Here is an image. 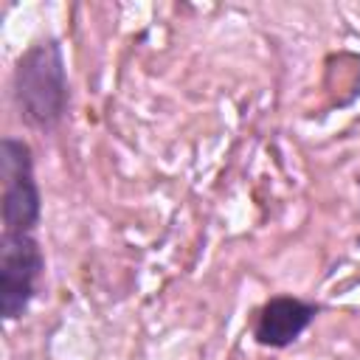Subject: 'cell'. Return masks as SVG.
<instances>
[{"label": "cell", "instance_id": "obj_1", "mask_svg": "<svg viewBox=\"0 0 360 360\" xmlns=\"http://www.w3.org/2000/svg\"><path fill=\"white\" fill-rule=\"evenodd\" d=\"M11 101L20 121L37 132H53L70 107V82L59 39H37L11 70Z\"/></svg>", "mask_w": 360, "mask_h": 360}, {"label": "cell", "instance_id": "obj_2", "mask_svg": "<svg viewBox=\"0 0 360 360\" xmlns=\"http://www.w3.org/2000/svg\"><path fill=\"white\" fill-rule=\"evenodd\" d=\"M0 177L3 233H34L42 219V191L34 177V152L28 141L14 135L0 141Z\"/></svg>", "mask_w": 360, "mask_h": 360}, {"label": "cell", "instance_id": "obj_3", "mask_svg": "<svg viewBox=\"0 0 360 360\" xmlns=\"http://www.w3.org/2000/svg\"><path fill=\"white\" fill-rule=\"evenodd\" d=\"M45 276V253L34 233L0 236V315L20 321L39 295Z\"/></svg>", "mask_w": 360, "mask_h": 360}, {"label": "cell", "instance_id": "obj_4", "mask_svg": "<svg viewBox=\"0 0 360 360\" xmlns=\"http://www.w3.org/2000/svg\"><path fill=\"white\" fill-rule=\"evenodd\" d=\"M321 307L315 301L298 295H270L253 315L250 338L264 349H287L292 346L318 318Z\"/></svg>", "mask_w": 360, "mask_h": 360}, {"label": "cell", "instance_id": "obj_5", "mask_svg": "<svg viewBox=\"0 0 360 360\" xmlns=\"http://www.w3.org/2000/svg\"><path fill=\"white\" fill-rule=\"evenodd\" d=\"M357 242H360V239H357Z\"/></svg>", "mask_w": 360, "mask_h": 360}]
</instances>
